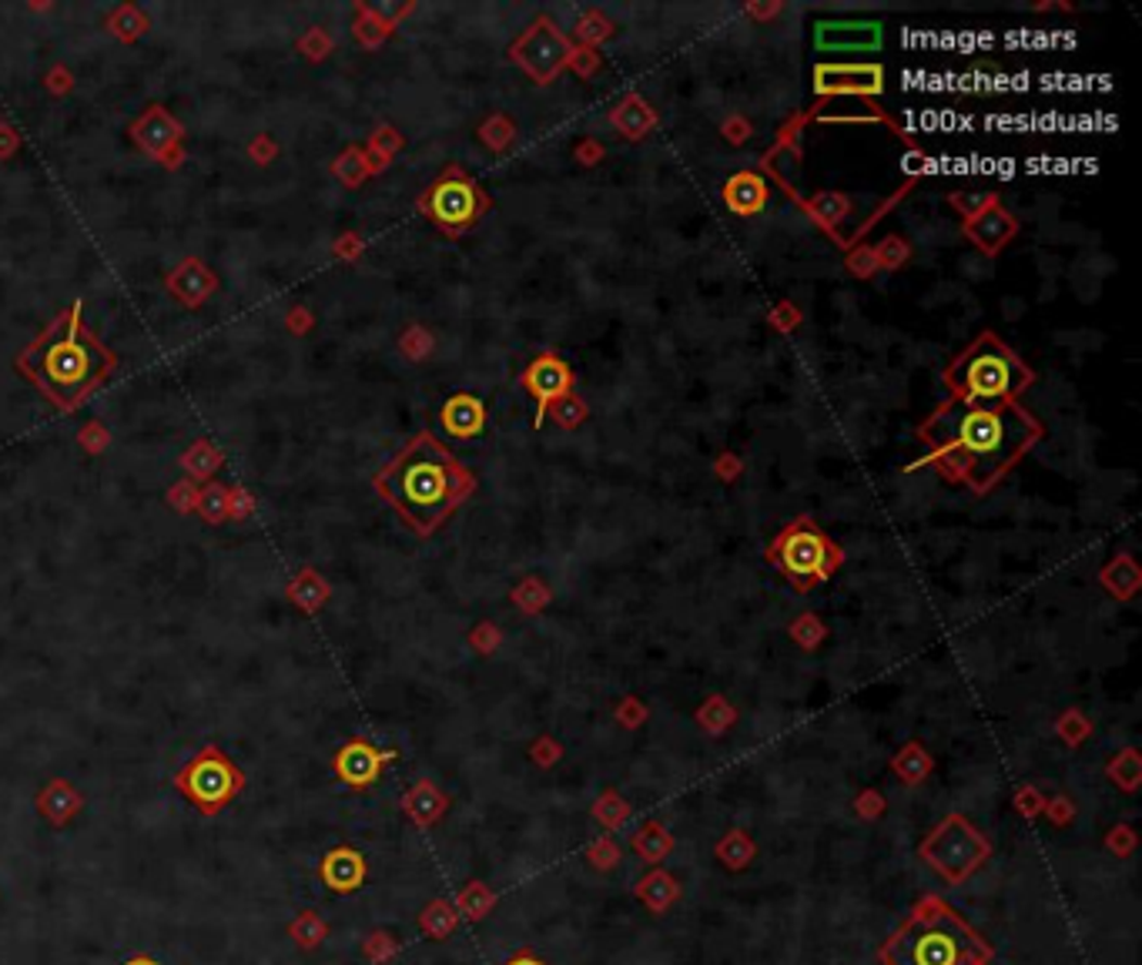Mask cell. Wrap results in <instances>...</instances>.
I'll use <instances>...</instances> for the list:
<instances>
[{
  "instance_id": "7dc6e473",
  "label": "cell",
  "mask_w": 1142,
  "mask_h": 965,
  "mask_svg": "<svg viewBox=\"0 0 1142 965\" xmlns=\"http://www.w3.org/2000/svg\"><path fill=\"white\" fill-rule=\"evenodd\" d=\"M506 965H543L536 955H530V952H520V955H513V958H509Z\"/></svg>"
},
{
  "instance_id": "e575fe53",
  "label": "cell",
  "mask_w": 1142,
  "mask_h": 965,
  "mask_svg": "<svg viewBox=\"0 0 1142 965\" xmlns=\"http://www.w3.org/2000/svg\"><path fill=\"white\" fill-rule=\"evenodd\" d=\"M396 952H399V939L392 936V932H382V929H379V932H369L366 942H363V955H366V962H372V965H385Z\"/></svg>"
},
{
  "instance_id": "1f68e13d",
  "label": "cell",
  "mask_w": 1142,
  "mask_h": 965,
  "mask_svg": "<svg viewBox=\"0 0 1142 965\" xmlns=\"http://www.w3.org/2000/svg\"><path fill=\"white\" fill-rule=\"evenodd\" d=\"M594 818L607 828V831H617L626 818H630V804L617 795V791H607L597 798L594 804Z\"/></svg>"
},
{
  "instance_id": "6da1fadb",
  "label": "cell",
  "mask_w": 1142,
  "mask_h": 965,
  "mask_svg": "<svg viewBox=\"0 0 1142 965\" xmlns=\"http://www.w3.org/2000/svg\"><path fill=\"white\" fill-rule=\"evenodd\" d=\"M918 436L928 443L931 462H938L949 477L968 483L975 493H986L1039 443L1042 422L1018 399H952L922 422Z\"/></svg>"
},
{
  "instance_id": "7402d4cb",
  "label": "cell",
  "mask_w": 1142,
  "mask_h": 965,
  "mask_svg": "<svg viewBox=\"0 0 1142 965\" xmlns=\"http://www.w3.org/2000/svg\"><path fill=\"white\" fill-rule=\"evenodd\" d=\"M724 202H727V208L734 215H754L767 202V181L761 175H754V172L734 175L724 185Z\"/></svg>"
},
{
  "instance_id": "4fadbf2b",
  "label": "cell",
  "mask_w": 1142,
  "mask_h": 965,
  "mask_svg": "<svg viewBox=\"0 0 1142 965\" xmlns=\"http://www.w3.org/2000/svg\"><path fill=\"white\" fill-rule=\"evenodd\" d=\"M389 761H396V751H379V748L369 745L366 738H352V741H345V745L335 751L332 771L339 775L342 785L363 791V788H369V785L379 782L382 767H385Z\"/></svg>"
},
{
  "instance_id": "b9f144b4",
  "label": "cell",
  "mask_w": 1142,
  "mask_h": 965,
  "mask_svg": "<svg viewBox=\"0 0 1142 965\" xmlns=\"http://www.w3.org/2000/svg\"><path fill=\"white\" fill-rule=\"evenodd\" d=\"M854 812L861 815V818H878V815H885V798L878 795V791H864V795H858V801H854Z\"/></svg>"
},
{
  "instance_id": "d4e9b609",
  "label": "cell",
  "mask_w": 1142,
  "mask_h": 965,
  "mask_svg": "<svg viewBox=\"0 0 1142 965\" xmlns=\"http://www.w3.org/2000/svg\"><path fill=\"white\" fill-rule=\"evenodd\" d=\"M630 848H634V852L644 859V862H650V865H660L667 855H671L674 852V835L671 831H667L660 822H647L634 838H630Z\"/></svg>"
},
{
  "instance_id": "681fc988",
  "label": "cell",
  "mask_w": 1142,
  "mask_h": 965,
  "mask_svg": "<svg viewBox=\"0 0 1142 965\" xmlns=\"http://www.w3.org/2000/svg\"><path fill=\"white\" fill-rule=\"evenodd\" d=\"M305 313H292V329H305Z\"/></svg>"
},
{
  "instance_id": "ffe728a7",
  "label": "cell",
  "mask_w": 1142,
  "mask_h": 965,
  "mask_svg": "<svg viewBox=\"0 0 1142 965\" xmlns=\"http://www.w3.org/2000/svg\"><path fill=\"white\" fill-rule=\"evenodd\" d=\"M81 808H85V795H77L64 778L48 782L45 791L37 795V812H41L54 828H67Z\"/></svg>"
},
{
  "instance_id": "52a82bcc",
  "label": "cell",
  "mask_w": 1142,
  "mask_h": 965,
  "mask_svg": "<svg viewBox=\"0 0 1142 965\" xmlns=\"http://www.w3.org/2000/svg\"><path fill=\"white\" fill-rule=\"evenodd\" d=\"M767 557L801 594H808L817 581H828L841 563L838 547L811 520H798L795 526H787L767 547Z\"/></svg>"
},
{
  "instance_id": "ba28073f",
  "label": "cell",
  "mask_w": 1142,
  "mask_h": 965,
  "mask_svg": "<svg viewBox=\"0 0 1142 965\" xmlns=\"http://www.w3.org/2000/svg\"><path fill=\"white\" fill-rule=\"evenodd\" d=\"M918 855L949 885H962L986 865V859L992 855V845L968 818L949 815L935 831H928Z\"/></svg>"
},
{
  "instance_id": "8fae6325",
  "label": "cell",
  "mask_w": 1142,
  "mask_h": 965,
  "mask_svg": "<svg viewBox=\"0 0 1142 965\" xmlns=\"http://www.w3.org/2000/svg\"><path fill=\"white\" fill-rule=\"evenodd\" d=\"M817 98H868L875 101L885 91L881 64H817L814 67Z\"/></svg>"
},
{
  "instance_id": "74e56055",
  "label": "cell",
  "mask_w": 1142,
  "mask_h": 965,
  "mask_svg": "<svg viewBox=\"0 0 1142 965\" xmlns=\"http://www.w3.org/2000/svg\"><path fill=\"white\" fill-rule=\"evenodd\" d=\"M111 27H114L117 34H122V37H138V34L148 27V21H144V14H141V11H135V8H122V11H117V14L111 17Z\"/></svg>"
},
{
  "instance_id": "e0dca14e",
  "label": "cell",
  "mask_w": 1142,
  "mask_h": 965,
  "mask_svg": "<svg viewBox=\"0 0 1142 965\" xmlns=\"http://www.w3.org/2000/svg\"><path fill=\"white\" fill-rule=\"evenodd\" d=\"M808 118L811 122H854V125H888V128H894V122L868 98H824L817 104V111H811Z\"/></svg>"
},
{
  "instance_id": "2e32d148",
  "label": "cell",
  "mask_w": 1142,
  "mask_h": 965,
  "mask_svg": "<svg viewBox=\"0 0 1142 965\" xmlns=\"http://www.w3.org/2000/svg\"><path fill=\"white\" fill-rule=\"evenodd\" d=\"M1015 231H1018V221L1008 215V208H1002L999 199L965 221V236H968L981 252H986V255H999V252L1012 242Z\"/></svg>"
},
{
  "instance_id": "30bf717a",
  "label": "cell",
  "mask_w": 1142,
  "mask_h": 965,
  "mask_svg": "<svg viewBox=\"0 0 1142 965\" xmlns=\"http://www.w3.org/2000/svg\"><path fill=\"white\" fill-rule=\"evenodd\" d=\"M513 54L536 85H549L570 64V48L549 21H536Z\"/></svg>"
},
{
  "instance_id": "5b68a950",
  "label": "cell",
  "mask_w": 1142,
  "mask_h": 965,
  "mask_svg": "<svg viewBox=\"0 0 1142 965\" xmlns=\"http://www.w3.org/2000/svg\"><path fill=\"white\" fill-rule=\"evenodd\" d=\"M1032 369L1022 363L1008 345L986 332L944 369V385L952 399L962 403H1008L1032 385Z\"/></svg>"
},
{
  "instance_id": "ac0fdd59",
  "label": "cell",
  "mask_w": 1142,
  "mask_h": 965,
  "mask_svg": "<svg viewBox=\"0 0 1142 965\" xmlns=\"http://www.w3.org/2000/svg\"><path fill=\"white\" fill-rule=\"evenodd\" d=\"M168 289L185 302V305H202L215 289L218 279L212 276V268L199 258H185L175 272L168 276Z\"/></svg>"
},
{
  "instance_id": "7bdbcfd3",
  "label": "cell",
  "mask_w": 1142,
  "mask_h": 965,
  "mask_svg": "<svg viewBox=\"0 0 1142 965\" xmlns=\"http://www.w3.org/2000/svg\"><path fill=\"white\" fill-rule=\"evenodd\" d=\"M992 202H995V195H952V205L962 208L965 221H968L972 215H978L986 205H992Z\"/></svg>"
},
{
  "instance_id": "f35d334b",
  "label": "cell",
  "mask_w": 1142,
  "mask_h": 965,
  "mask_svg": "<svg viewBox=\"0 0 1142 965\" xmlns=\"http://www.w3.org/2000/svg\"><path fill=\"white\" fill-rule=\"evenodd\" d=\"M199 510L205 513V520H221L225 517V510H228V493L221 490V486H208L205 493H202V499H199Z\"/></svg>"
},
{
  "instance_id": "c3c4849f",
  "label": "cell",
  "mask_w": 1142,
  "mask_h": 965,
  "mask_svg": "<svg viewBox=\"0 0 1142 965\" xmlns=\"http://www.w3.org/2000/svg\"><path fill=\"white\" fill-rule=\"evenodd\" d=\"M125 965H162V962H157V958H151V955H131Z\"/></svg>"
},
{
  "instance_id": "4316f807",
  "label": "cell",
  "mask_w": 1142,
  "mask_h": 965,
  "mask_svg": "<svg viewBox=\"0 0 1142 965\" xmlns=\"http://www.w3.org/2000/svg\"><path fill=\"white\" fill-rule=\"evenodd\" d=\"M289 939L302 949V952H312L319 949L326 939H329V922L315 912V909H302L292 922H289Z\"/></svg>"
},
{
  "instance_id": "5bb4252c",
  "label": "cell",
  "mask_w": 1142,
  "mask_h": 965,
  "mask_svg": "<svg viewBox=\"0 0 1142 965\" xmlns=\"http://www.w3.org/2000/svg\"><path fill=\"white\" fill-rule=\"evenodd\" d=\"M523 385L533 393L536 399V427H543L546 419V409L557 406L560 399L570 396V385H573V372L567 369L563 359H557L554 353H543L540 359H533V366L526 369L523 376Z\"/></svg>"
},
{
  "instance_id": "60d3db41",
  "label": "cell",
  "mask_w": 1142,
  "mask_h": 965,
  "mask_svg": "<svg viewBox=\"0 0 1142 965\" xmlns=\"http://www.w3.org/2000/svg\"><path fill=\"white\" fill-rule=\"evenodd\" d=\"M1106 848H1109V852L1113 855H1129L1132 852V848H1135V831L1129 828V825H1116L1113 831H1109V838H1106Z\"/></svg>"
},
{
  "instance_id": "d6986e66",
  "label": "cell",
  "mask_w": 1142,
  "mask_h": 965,
  "mask_svg": "<svg viewBox=\"0 0 1142 965\" xmlns=\"http://www.w3.org/2000/svg\"><path fill=\"white\" fill-rule=\"evenodd\" d=\"M440 422L443 430L449 436H459V440H469V436H480L483 427H486V409L477 396H453L446 399L443 412H440Z\"/></svg>"
},
{
  "instance_id": "7c38bea8",
  "label": "cell",
  "mask_w": 1142,
  "mask_h": 965,
  "mask_svg": "<svg viewBox=\"0 0 1142 965\" xmlns=\"http://www.w3.org/2000/svg\"><path fill=\"white\" fill-rule=\"evenodd\" d=\"M885 41L878 21H817L814 48L817 54H872Z\"/></svg>"
},
{
  "instance_id": "3957f363",
  "label": "cell",
  "mask_w": 1142,
  "mask_h": 965,
  "mask_svg": "<svg viewBox=\"0 0 1142 965\" xmlns=\"http://www.w3.org/2000/svg\"><path fill=\"white\" fill-rule=\"evenodd\" d=\"M81 302H74L58 313L17 356V369L64 412L81 406L117 366L114 353L81 322Z\"/></svg>"
},
{
  "instance_id": "cb8c5ba5",
  "label": "cell",
  "mask_w": 1142,
  "mask_h": 965,
  "mask_svg": "<svg viewBox=\"0 0 1142 965\" xmlns=\"http://www.w3.org/2000/svg\"><path fill=\"white\" fill-rule=\"evenodd\" d=\"M677 896H681V885H677V878L674 875H667L663 868H654V872H647L644 878H640V885H637V899L654 912V915H660V912H667V909H671L674 902H677Z\"/></svg>"
},
{
  "instance_id": "d590c367",
  "label": "cell",
  "mask_w": 1142,
  "mask_h": 965,
  "mask_svg": "<svg viewBox=\"0 0 1142 965\" xmlns=\"http://www.w3.org/2000/svg\"><path fill=\"white\" fill-rule=\"evenodd\" d=\"M185 467L194 473V477H208L215 467H218V462H221V453L218 449H212V443H194L188 453H185Z\"/></svg>"
},
{
  "instance_id": "ee69618b",
  "label": "cell",
  "mask_w": 1142,
  "mask_h": 965,
  "mask_svg": "<svg viewBox=\"0 0 1142 965\" xmlns=\"http://www.w3.org/2000/svg\"><path fill=\"white\" fill-rule=\"evenodd\" d=\"M1015 808H1018V812L1026 815V818H1036V815L1042 812V808H1045V801H1042V795H1039V791H1032V788H1022V791H1018V798H1015Z\"/></svg>"
},
{
  "instance_id": "8992f818",
  "label": "cell",
  "mask_w": 1142,
  "mask_h": 965,
  "mask_svg": "<svg viewBox=\"0 0 1142 965\" xmlns=\"http://www.w3.org/2000/svg\"><path fill=\"white\" fill-rule=\"evenodd\" d=\"M175 788L194 812L215 818L245 791V771L234 767V761L221 748L208 745L178 771Z\"/></svg>"
},
{
  "instance_id": "603a6c76",
  "label": "cell",
  "mask_w": 1142,
  "mask_h": 965,
  "mask_svg": "<svg viewBox=\"0 0 1142 965\" xmlns=\"http://www.w3.org/2000/svg\"><path fill=\"white\" fill-rule=\"evenodd\" d=\"M178 135H181L178 125L168 118L162 107H151L144 118L135 125V141H141V148L151 151V154H162V158H165L168 144L178 141Z\"/></svg>"
},
{
  "instance_id": "d6a6232c",
  "label": "cell",
  "mask_w": 1142,
  "mask_h": 965,
  "mask_svg": "<svg viewBox=\"0 0 1142 965\" xmlns=\"http://www.w3.org/2000/svg\"><path fill=\"white\" fill-rule=\"evenodd\" d=\"M1109 778L1126 788V791H1135L1139 778H1142V764H1139V751L1126 748L1116 761H1109Z\"/></svg>"
},
{
  "instance_id": "9a60e30c",
  "label": "cell",
  "mask_w": 1142,
  "mask_h": 965,
  "mask_svg": "<svg viewBox=\"0 0 1142 965\" xmlns=\"http://www.w3.org/2000/svg\"><path fill=\"white\" fill-rule=\"evenodd\" d=\"M369 875V865L363 859L359 848L352 845H335L332 852H326L322 865H319V878L329 892L335 896H352L363 889V881Z\"/></svg>"
},
{
  "instance_id": "277c9868",
  "label": "cell",
  "mask_w": 1142,
  "mask_h": 965,
  "mask_svg": "<svg viewBox=\"0 0 1142 965\" xmlns=\"http://www.w3.org/2000/svg\"><path fill=\"white\" fill-rule=\"evenodd\" d=\"M885 965H989L992 945L941 899H922L881 945Z\"/></svg>"
},
{
  "instance_id": "9c48e42d",
  "label": "cell",
  "mask_w": 1142,
  "mask_h": 965,
  "mask_svg": "<svg viewBox=\"0 0 1142 965\" xmlns=\"http://www.w3.org/2000/svg\"><path fill=\"white\" fill-rule=\"evenodd\" d=\"M419 205L440 228L462 231L466 225H472L483 215L486 199H483V191L472 181H466L459 172H449V175H443L436 185L426 191Z\"/></svg>"
},
{
  "instance_id": "f6af8a7d",
  "label": "cell",
  "mask_w": 1142,
  "mask_h": 965,
  "mask_svg": "<svg viewBox=\"0 0 1142 965\" xmlns=\"http://www.w3.org/2000/svg\"><path fill=\"white\" fill-rule=\"evenodd\" d=\"M228 499H231L228 510H231L234 517H245V513H249V507H252V496H249V493H242V490H231V493H228Z\"/></svg>"
},
{
  "instance_id": "8d00e7d4",
  "label": "cell",
  "mask_w": 1142,
  "mask_h": 965,
  "mask_svg": "<svg viewBox=\"0 0 1142 965\" xmlns=\"http://www.w3.org/2000/svg\"><path fill=\"white\" fill-rule=\"evenodd\" d=\"M586 862L594 865L597 872H613V868L620 865V848H617V841H613L610 835L597 838L594 845L586 848Z\"/></svg>"
},
{
  "instance_id": "484cf974",
  "label": "cell",
  "mask_w": 1142,
  "mask_h": 965,
  "mask_svg": "<svg viewBox=\"0 0 1142 965\" xmlns=\"http://www.w3.org/2000/svg\"><path fill=\"white\" fill-rule=\"evenodd\" d=\"M456 925H459V912H456V905H453L449 899H432V902L419 912V929H422V936L436 939V942L449 939V936L456 932Z\"/></svg>"
},
{
  "instance_id": "4dcf8cb0",
  "label": "cell",
  "mask_w": 1142,
  "mask_h": 965,
  "mask_svg": "<svg viewBox=\"0 0 1142 965\" xmlns=\"http://www.w3.org/2000/svg\"><path fill=\"white\" fill-rule=\"evenodd\" d=\"M289 597H292L305 613H312V610H319V607L329 600V584H322L312 570H305V573L299 576V581L292 584Z\"/></svg>"
},
{
  "instance_id": "7a4b0ae2",
  "label": "cell",
  "mask_w": 1142,
  "mask_h": 965,
  "mask_svg": "<svg viewBox=\"0 0 1142 965\" xmlns=\"http://www.w3.org/2000/svg\"><path fill=\"white\" fill-rule=\"evenodd\" d=\"M376 493L419 536H429L472 493V477L432 436L419 433L376 473Z\"/></svg>"
},
{
  "instance_id": "83f0119b",
  "label": "cell",
  "mask_w": 1142,
  "mask_h": 965,
  "mask_svg": "<svg viewBox=\"0 0 1142 965\" xmlns=\"http://www.w3.org/2000/svg\"><path fill=\"white\" fill-rule=\"evenodd\" d=\"M891 767H894V775L904 782V785H922L925 778H928V771H931V754L922 748V745H904L901 748V754L891 761Z\"/></svg>"
},
{
  "instance_id": "bcb514c9",
  "label": "cell",
  "mask_w": 1142,
  "mask_h": 965,
  "mask_svg": "<svg viewBox=\"0 0 1142 965\" xmlns=\"http://www.w3.org/2000/svg\"><path fill=\"white\" fill-rule=\"evenodd\" d=\"M1049 812H1052L1055 822H1069V818H1073V804H1069L1066 798H1062V801H1052Z\"/></svg>"
},
{
  "instance_id": "836d02e7",
  "label": "cell",
  "mask_w": 1142,
  "mask_h": 965,
  "mask_svg": "<svg viewBox=\"0 0 1142 965\" xmlns=\"http://www.w3.org/2000/svg\"><path fill=\"white\" fill-rule=\"evenodd\" d=\"M808 208H811V215H814L824 228H832L835 221H841V218L851 212V202H848L845 195H835V191H828V195H817Z\"/></svg>"
},
{
  "instance_id": "f1b7e54d",
  "label": "cell",
  "mask_w": 1142,
  "mask_h": 965,
  "mask_svg": "<svg viewBox=\"0 0 1142 965\" xmlns=\"http://www.w3.org/2000/svg\"><path fill=\"white\" fill-rule=\"evenodd\" d=\"M718 859H721L731 872L747 868V865H751V859H754V841H751V835L740 831V828H731V831L718 841Z\"/></svg>"
},
{
  "instance_id": "44dd1931",
  "label": "cell",
  "mask_w": 1142,
  "mask_h": 965,
  "mask_svg": "<svg viewBox=\"0 0 1142 965\" xmlns=\"http://www.w3.org/2000/svg\"><path fill=\"white\" fill-rule=\"evenodd\" d=\"M446 808H449V798H446L436 785H432V782H419V785H413V788L403 795V812H406L409 822L419 825V828L436 825V822L446 815Z\"/></svg>"
},
{
  "instance_id": "ab89813d",
  "label": "cell",
  "mask_w": 1142,
  "mask_h": 965,
  "mask_svg": "<svg viewBox=\"0 0 1142 965\" xmlns=\"http://www.w3.org/2000/svg\"><path fill=\"white\" fill-rule=\"evenodd\" d=\"M791 637L795 640H801V647H817L821 644V637H824V627L814 621V613H804V621L798 624V627H791Z\"/></svg>"
},
{
  "instance_id": "f546056e",
  "label": "cell",
  "mask_w": 1142,
  "mask_h": 965,
  "mask_svg": "<svg viewBox=\"0 0 1142 965\" xmlns=\"http://www.w3.org/2000/svg\"><path fill=\"white\" fill-rule=\"evenodd\" d=\"M456 912L459 915H466L469 922H480V918H486L490 912H493V905H496V896L486 889V881H469L466 885V889L456 896Z\"/></svg>"
}]
</instances>
